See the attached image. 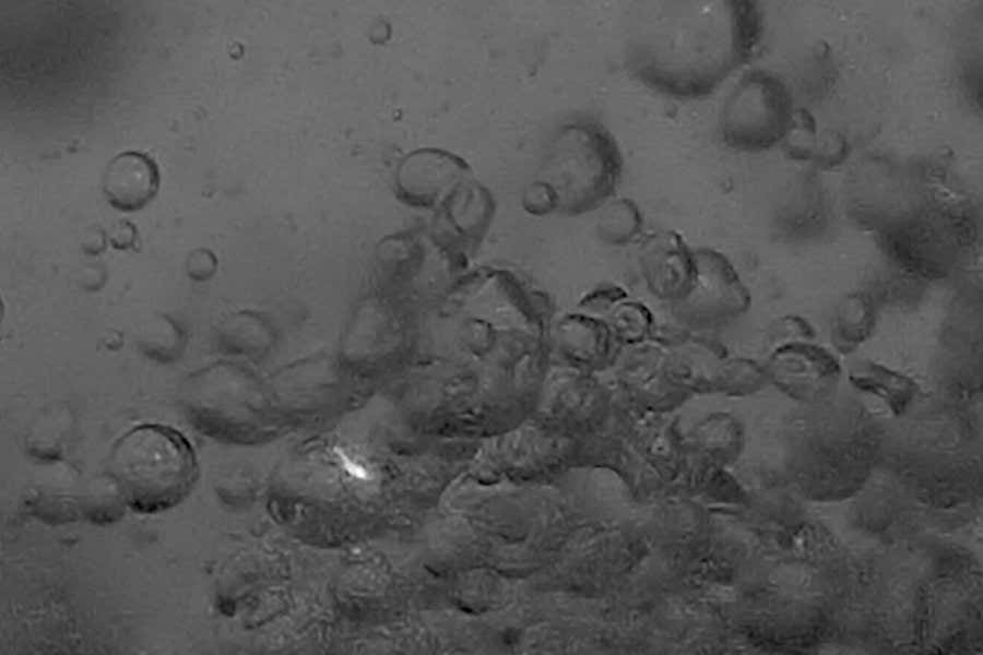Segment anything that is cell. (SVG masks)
<instances>
[{
	"label": "cell",
	"mask_w": 983,
	"mask_h": 655,
	"mask_svg": "<svg viewBox=\"0 0 983 655\" xmlns=\"http://www.w3.org/2000/svg\"><path fill=\"white\" fill-rule=\"evenodd\" d=\"M617 377L631 405L644 410L665 412L690 396L672 380L664 346L655 335L642 344L626 348Z\"/></svg>",
	"instance_id": "9c48e42d"
},
{
	"label": "cell",
	"mask_w": 983,
	"mask_h": 655,
	"mask_svg": "<svg viewBox=\"0 0 983 655\" xmlns=\"http://www.w3.org/2000/svg\"><path fill=\"white\" fill-rule=\"evenodd\" d=\"M851 384L874 395L895 414L902 413L915 397L919 385L910 377L875 361H864L849 372Z\"/></svg>",
	"instance_id": "7c38bea8"
},
{
	"label": "cell",
	"mask_w": 983,
	"mask_h": 655,
	"mask_svg": "<svg viewBox=\"0 0 983 655\" xmlns=\"http://www.w3.org/2000/svg\"><path fill=\"white\" fill-rule=\"evenodd\" d=\"M137 343L146 357L166 364L175 360L180 354L183 334L173 319L159 314L141 327Z\"/></svg>",
	"instance_id": "ac0fdd59"
},
{
	"label": "cell",
	"mask_w": 983,
	"mask_h": 655,
	"mask_svg": "<svg viewBox=\"0 0 983 655\" xmlns=\"http://www.w3.org/2000/svg\"><path fill=\"white\" fill-rule=\"evenodd\" d=\"M694 439L701 448L730 453L741 445L743 431L734 417L725 413H715L698 424Z\"/></svg>",
	"instance_id": "d6986e66"
},
{
	"label": "cell",
	"mask_w": 983,
	"mask_h": 655,
	"mask_svg": "<svg viewBox=\"0 0 983 655\" xmlns=\"http://www.w3.org/2000/svg\"><path fill=\"white\" fill-rule=\"evenodd\" d=\"M695 277L687 295L671 305L675 320L690 331L724 326L745 314L751 295L730 259L712 248L694 249Z\"/></svg>",
	"instance_id": "5b68a950"
},
{
	"label": "cell",
	"mask_w": 983,
	"mask_h": 655,
	"mask_svg": "<svg viewBox=\"0 0 983 655\" xmlns=\"http://www.w3.org/2000/svg\"><path fill=\"white\" fill-rule=\"evenodd\" d=\"M765 367L769 383L802 402H816L828 396L841 376L838 359L827 348L808 341L773 347Z\"/></svg>",
	"instance_id": "8992f818"
},
{
	"label": "cell",
	"mask_w": 983,
	"mask_h": 655,
	"mask_svg": "<svg viewBox=\"0 0 983 655\" xmlns=\"http://www.w3.org/2000/svg\"><path fill=\"white\" fill-rule=\"evenodd\" d=\"M637 261L648 291L656 299L673 305L689 291L696 271L694 249L677 231L663 229L644 236Z\"/></svg>",
	"instance_id": "ba28073f"
},
{
	"label": "cell",
	"mask_w": 983,
	"mask_h": 655,
	"mask_svg": "<svg viewBox=\"0 0 983 655\" xmlns=\"http://www.w3.org/2000/svg\"><path fill=\"white\" fill-rule=\"evenodd\" d=\"M875 324L876 314L871 297L861 291L848 294L834 309L831 342L839 353L848 355L871 336Z\"/></svg>",
	"instance_id": "4fadbf2b"
},
{
	"label": "cell",
	"mask_w": 983,
	"mask_h": 655,
	"mask_svg": "<svg viewBox=\"0 0 983 655\" xmlns=\"http://www.w3.org/2000/svg\"><path fill=\"white\" fill-rule=\"evenodd\" d=\"M106 275L104 267H87L81 274V285L86 290H98L104 286Z\"/></svg>",
	"instance_id": "d4e9b609"
},
{
	"label": "cell",
	"mask_w": 983,
	"mask_h": 655,
	"mask_svg": "<svg viewBox=\"0 0 983 655\" xmlns=\"http://www.w3.org/2000/svg\"><path fill=\"white\" fill-rule=\"evenodd\" d=\"M107 238L114 249L133 250L138 242V229L128 219H120L110 227Z\"/></svg>",
	"instance_id": "603a6c76"
},
{
	"label": "cell",
	"mask_w": 983,
	"mask_h": 655,
	"mask_svg": "<svg viewBox=\"0 0 983 655\" xmlns=\"http://www.w3.org/2000/svg\"><path fill=\"white\" fill-rule=\"evenodd\" d=\"M654 335L664 346L668 373L679 389L690 396L714 393L719 366L729 356L723 344L687 329Z\"/></svg>",
	"instance_id": "30bf717a"
},
{
	"label": "cell",
	"mask_w": 983,
	"mask_h": 655,
	"mask_svg": "<svg viewBox=\"0 0 983 655\" xmlns=\"http://www.w3.org/2000/svg\"><path fill=\"white\" fill-rule=\"evenodd\" d=\"M768 383L765 366L750 358L727 356L719 366L714 393L742 397L760 391Z\"/></svg>",
	"instance_id": "e0dca14e"
},
{
	"label": "cell",
	"mask_w": 983,
	"mask_h": 655,
	"mask_svg": "<svg viewBox=\"0 0 983 655\" xmlns=\"http://www.w3.org/2000/svg\"><path fill=\"white\" fill-rule=\"evenodd\" d=\"M471 178L472 167L460 155L443 148L422 147L401 159L394 188L401 201L413 206L431 207Z\"/></svg>",
	"instance_id": "52a82bcc"
},
{
	"label": "cell",
	"mask_w": 983,
	"mask_h": 655,
	"mask_svg": "<svg viewBox=\"0 0 983 655\" xmlns=\"http://www.w3.org/2000/svg\"><path fill=\"white\" fill-rule=\"evenodd\" d=\"M814 336L813 326L798 315H783L774 320L769 327L772 348L789 342L809 341Z\"/></svg>",
	"instance_id": "ffe728a7"
},
{
	"label": "cell",
	"mask_w": 983,
	"mask_h": 655,
	"mask_svg": "<svg viewBox=\"0 0 983 655\" xmlns=\"http://www.w3.org/2000/svg\"><path fill=\"white\" fill-rule=\"evenodd\" d=\"M596 234L605 243L627 246L638 240L643 229V216L629 198H617L601 206Z\"/></svg>",
	"instance_id": "9a60e30c"
},
{
	"label": "cell",
	"mask_w": 983,
	"mask_h": 655,
	"mask_svg": "<svg viewBox=\"0 0 983 655\" xmlns=\"http://www.w3.org/2000/svg\"><path fill=\"white\" fill-rule=\"evenodd\" d=\"M762 14L754 1H663L631 25L625 63L647 87L691 100L712 94L755 53Z\"/></svg>",
	"instance_id": "6da1fadb"
},
{
	"label": "cell",
	"mask_w": 983,
	"mask_h": 655,
	"mask_svg": "<svg viewBox=\"0 0 983 655\" xmlns=\"http://www.w3.org/2000/svg\"><path fill=\"white\" fill-rule=\"evenodd\" d=\"M107 466L126 503L142 514L179 504L199 478L189 440L162 424L138 425L121 434L110 449Z\"/></svg>",
	"instance_id": "7a4b0ae2"
},
{
	"label": "cell",
	"mask_w": 983,
	"mask_h": 655,
	"mask_svg": "<svg viewBox=\"0 0 983 655\" xmlns=\"http://www.w3.org/2000/svg\"><path fill=\"white\" fill-rule=\"evenodd\" d=\"M614 342L625 348L642 344L655 334L652 311L643 302L626 298L608 313L605 322Z\"/></svg>",
	"instance_id": "2e32d148"
},
{
	"label": "cell",
	"mask_w": 983,
	"mask_h": 655,
	"mask_svg": "<svg viewBox=\"0 0 983 655\" xmlns=\"http://www.w3.org/2000/svg\"><path fill=\"white\" fill-rule=\"evenodd\" d=\"M215 267V257L206 249L192 251L186 262L188 275L196 281L209 278L214 273Z\"/></svg>",
	"instance_id": "7402d4cb"
},
{
	"label": "cell",
	"mask_w": 983,
	"mask_h": 655,
	"mask_svg": "<svg viewBox=\"0 0 983 655\" xmlns=\"http://www.w3.org/2000/svg\"><path fill=\"white\" fill-rule=\"evenodd\" d=\"M107 240V234H105L102 229L91 228L83 236L81 246L86 254L98 255L105 251Z\"/></svg>",
	"instance_id": "cb8c5ba5"
},
{
	"label": "cell",
	"mask_w": 983,
	"mask_h": 655,
	"mask_svg": "<svg viewBox=\"0 0 983 655\" xmlns=\"http://www.w3.org/2000/svg\"><path fill=\"white\" fill-rule=\"evenodd\" d=\"M523 206L530 213L543 215L557 211L558 201L546 182L535 179L524 190Z\"/></svg>",
	"instance_id": "44dd1931"
},
{
	"label": "cell",
	"mask_w": 983,
	"mask_h": 655,
	"mask_svg": "<svg viewBox=\"0 0 983 655\" xmlns=\"http://www.w3.org/2000/svg\"><path fill=\"white\" fill-rule=\"evenodd\" d=\"M159 168L146 153L125 151L112 157L103 174L102 189L107 202L121 212H135L157 194Z\"/></svg>",
	"instance_id": "8fae6325"
},
{
	"label": "cell",
	"mask_w": 983,
	"mask_h": 655,
	"mask_svg": "<svg viewBox=\"0 0 983 655\" xmlns=\"http://www.w3.org/2000/svg\"><path fill=\"white\" fill-rule=\"evenodd\" d=\"M537 178L556 193L557 212L581 215L605 204L623 175L620 147L608 128L595 118L577 116L549 133Z\"/></svg>",
	"instance_id": "3957f363"
},
{
	"label": "cell",
	"mask_w": 983,
	"mask_h": 655,
	"mask_svg": "<svg viewBox=\"0 0 983 655\" xmlns=\"http://www.w3.org/2000/svg\"><path fill=\"white\" fill-rule=\"evenodd\" d=\"M564 348L577 362L588 367L604 365L615 343L605 322L573 315L562 324Z\"/></svg>",
	"instance_id": "5bb4252c"
},
{
	"label": "cell",
	"mask_w": 983,
	"mask_h": 655,
	"mask_svg": "<svg viewBox=\"0 0 983 655\" xmlns=\"http://www.w3.org/2000/svg\"><path fill=\"white\" fill-rule=\"evenodd\" d=\"M793 117L785 83L771 72L753 70L726 95L719 116V131L729 147L756 153L782 141Z\"/></svg>",
	"instance_id": "277c9868"
}]
</instances>
